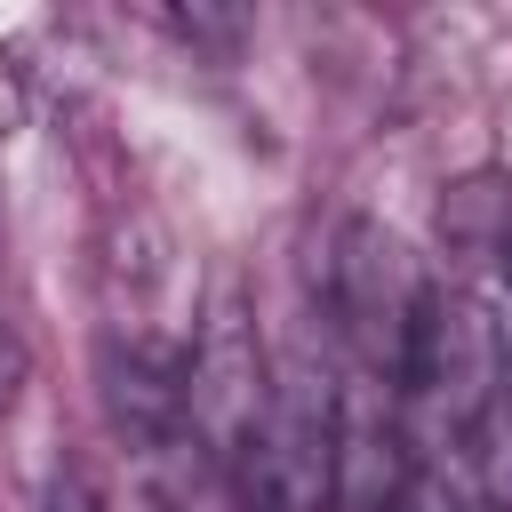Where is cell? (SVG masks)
<instances>
[{"instance_id": "obj_1", "label": "cell", "mask_w": 512, "mask_h": 512, "mask_svg": "<svg viewBox=\"0 0 512 512\" xmlns=\"http://www.w3.org/2000/svg\"><path fill=\"white\" fill-rule=\"evenodd\" d=\"M424 296H432V280L416 272V256L384 224H344L336 232V248H328V320L352 344L360 384L400 392V368H408Z\"/></svg>"}, {"instance_id": "obj_2", "label": "cell", "mask_w": 512, "mask_h": 512, "mask_svg": "<svg viewBox=\"0 0 512 512\" xmlns=\"http://www.w3.org/2000/svg\"><path fill=\"white\" fill-rule=\"evenodd\" d=\"M456 464H464V496L488 512H512V384H496L480 400V416L456 432Z\"/></svg>"}, {"instance_id": "obj_3", "label": "cell", "mask_w": 512, "mask_h": 512, "mask_svg": "<svg viewBox=\"0 0 512 512\" xmlns=\"http://www.w3.org/2000/svg\"><path fill=\"white\" fill-rule=\"evenodd\" d=\"M48 512H96L88 480H80V472H56V488H48Z\"/></svg>"}]
</instances>
